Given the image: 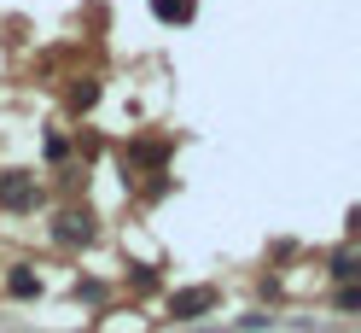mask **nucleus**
<instances>
[{
  "mask_svg": "<svg viewBox=\"0 0 361 333\" xmlns=\"http://www.w3.org/2000/svg\"><path fill=\"white\" fill-rule=\"evenodd\" d=\"M35 199H41V187L30 182V175H0V205L6 211H30Z\"/></svg>",
  "mask_w": 361,
  "mask_h": 333,
  "instance_id": "obj_1",
  "label": "nucleus"
},
{
  "mask_svg": "<svg viewBox=\"0 0 361 333\" xmlns=\"http://www.w3.org/2000/svg\"><path fill=\"white\" fill-rule=\"evenodd\" d=\"M210 304H216L210 286H192V293H175V298H169V316H175V322H192V316H204Z\"/></svg>",
  "mask_w": 361,
  "mask_h": 333,
  "instance_id": "obj_2",
  "label": "nucleus"
},
{
  "mask_svg": "<svg viewBox=\"0 0 361 333\" xmlns=\"http://www.w3.org/2000/svg\"><path fill=\"white\" fill-rule=\"evenodd\" d=\"M59 240H64V246H87V240H94V222H87L82 211H64L59 216V228H53Z\"/></svg>",
  "mask_w": 361,
  "mask_h": 333,
  "instance_id": "obj_3",
  "label": "nucleus"
},
{
  "mask_svg": "<svg viewBox=\"0 0 361 333\" xmlns=\"http://www.w3.org/2000/svg\"><path fill=\"white\" fill-rule=\"evenodd\" d=\"M152 12L164 18V24H187V18L198 12V0H152Z\"/></svg>",
  "mask_w": 361,
  "mask_h": 333,
  "instance_id": "obj_4",
  "label": "nucleus"
},
{
  "mask_svg": "<svg viewBox=\"0 0 361 333\" xmlns=\"http://www.w3.org/2000/svg\"><path fill=\"white\" fill-rule=\"evenodd\" d=\"M6 293H12V298H35V293H41V281H35L30 269H12V275H6Z\"/></svg>",
  "mask_w": 361,
  "mask_h": 333,
  "instance_id": "obj_5",
  "label": "nucleus"
},
{
  "mask_svg": "<svg viewBox=\"0 0 361 333\" xmlns=\"http://www.w3.org/2000/svg\"><path fill=\"white\" fill-rule=\"evenodd\" d=\"M94 100H99V88H94V82H76V88H71V105H76V111H87Z\"/></svg>",
  "mask_w": 361,
  "mask_h": 333,
  "instance_id": "obj_6",
  "label": "nucleus"
},
{
  "mask_svg": "<svg viewBox=\"0 0 361 333\" xmlns=\"http://www.w3.org/2000/svg\"><path fill=\"white\" fill-rule=\"evenodd\" d=\"M332 275H338V281H355V257L338 252V257H332Z\"/></svg>",
  "mask_w": 361,
  "mask_h": 333,
  "instance_id": "obj_7",
  "label": "nucleus"
}]
</instances>
